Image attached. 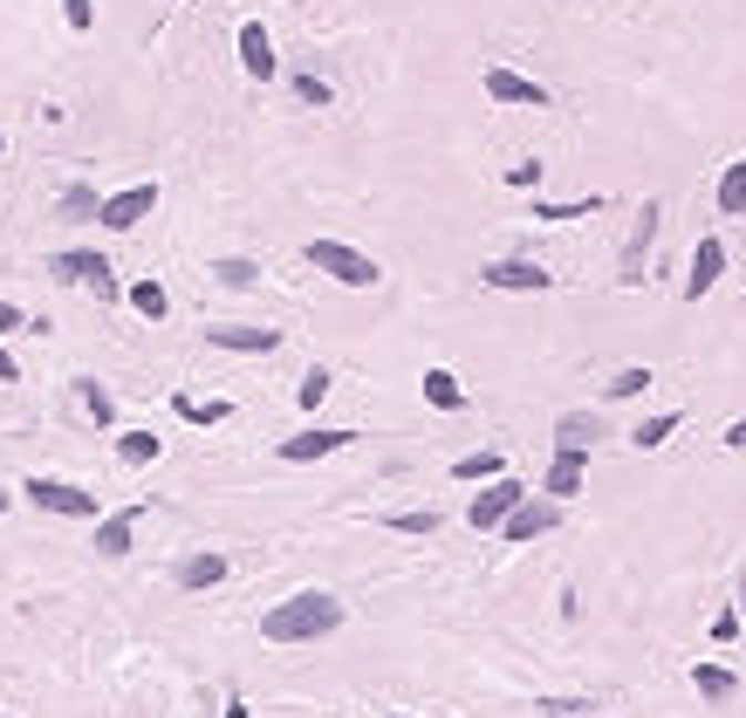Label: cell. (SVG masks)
Segmentation results:
<instances>
[{
  "label": "cell",
  "instance_id": "1",
  "mask_svg": "<svg viewBox=\"0 0 746 718\" xmlns=\"http://www.w3.org/2000/svg\"><path fill=\"white\" fill-rule=\"evenodd\" d=\"M336 629H343V603L329 588H302V595H288V603H274L260 616L267 644H316V636H336Z\"/></svg>",
  "mask_w": 746,
  "mask_h": 718
},
{
  "label": "cell",
  "instance_id": "2",
  "mask_svg": "<svg viewBox=\"0 0 746 718\" xmlns=\"http://www.w3.org/2000/svg\"><path fill=\"white\" fill-rule=\"evenodd\" d=\"M302 260L316 274H329V281H343V288H377L384 281V267L370 254H357V247H343V239H308Z\"/></svg>",
  "mask_w": 746,
  "mask_h": 718
},
{
  "label": "cell",
  "instance_id": "3",
  "mask_svg": "<svg viewBox=\"0 0 746 718\" xmlns=\"http://www.w3.org/2000/svg\"><path fill=\"white\" fill-rule=\"evenodd\" d=\"M528 493H521V479L514 472H500V479H487V493H473V506H466V527H480V534H493L507 513H514Z\"/></svg>",
  "mask_w": 746,
  "mask_h": 718
},
{
  "label": "cell",
  "instance_id": "4",
  "mask_svg": "<svg viewBox=\"0 0 746 718\" xmlns=\"http://www.w3.org/2000/svg\"><path fill=\"white\" fill-rule=\"evenodd\" d=\"M562 527V500H521L514 513H507V521H500V534L507 541H514V547H528V541H541V534H555Z\"/></svg>",
  "mask_w": 746,
  "mask_h": 718
},
{
  "label": "cell",
  "instance_id": "5",
  "mask_svg": "<svg viewBox=\"0 0 746 718\" xmlns=\"http://www.w3.org/2000/svg\"><path fill=\"white\" fill-rule=\"evenodd\" d=\"M28 500L42 513H69V521H96V493L62 486V479H28Z\"/></svg>",
  "mask_w": 746,
  "mask_h": 718
},
{
  "label": "cell",
  "instance_id": "6",
  "mask_svg": "<svg viewBox=\"0 0 746 718\" xmlns=\"http://www.w3.org/2000/svg\"><path fill=\"white\" fill-rule=\"evenodd\" d=\"M49 267H55V281H69V288L116 295V274H110V260H103V254H55Z\"/></svg>",
  "mask_w": 746,
  "mask_h": 718
},
{
  "label": "cell",
  "instance_id": "7",
  "mask_svg": "<svg viewBox=\"0 0 746 718\" xmlns=\"http://www.w3.org/2000/svg\"><path fill=\"white\" fill-rule=\"evenodd\" d=\"M719 274H726V239L719 233H705L698 247H692V274H685V301H705L719 288Z\"/></svg>",
  "mask_w": 746,
  "mask_h": 718
},
{
  "label": "cell",
  "instance_id": "8",
  "mask_svg": "<svg viewBox=\"0 0 746 718\" xmlns=\"http://www.w3.org/2000/svg\"><path fill=\"white\" fill-rule=\"evenodd\" d=\"M480 281L500 288V295H548V288H555V274H541L534 260H493Z\"/></svg>",
  "mask_w": 746,
  "mask_h": 718
},
{
  "label": "cell",
  "instance_id": "9",
  "mask_svg": "<svg viewBox=\"0 0 746 718\" xmlns=\"http://www.w3.org/2000/svg\"><path fill=\"white\" fill-rule=\"evenodd\" d=\"M357 431H329V424H316V431H302V438H282L274 445V459L282 465H308V459H329V452H343Z\"/></svg>",
  "mask_w": 746,
  "mask_h": 718
},
{
  "label": "cell",
  "instance_id": "10",
  "mask_svg": "<svg viewBox=\"0 0 746 718\" xmlns=\"http://www.w3.org/2000/svg\"><path fill=\"white\" fill-rule=\"evenodd\" d=\"M582 472H589V452H582V445H555L541 493H548V500H575V493H582Z\"/></svg>",
  "mask_w": 746,
  "mask_h": 718
},
{
  "label": "cell",
  "instance_id": "11",
  "mask_svg": "<svg viewBox=\"0 0 746 718\" xmlns=\"http://www.w3.org/2000/svg\"><path fill=\"white\" fill-rule=\"evenodd\" d=\"M151 206H159V185H131V192L103 198V226L110 233H131L137 219H151Z\"/></svg>",
  "mask_w": 746,
  "mask_h": 718
},
{
  "label": "cell",
  "instance_id": "12",
  "mask_svg": "<svg viewBox=\"0 0 746 718\" xmlns=\"http://www.w3.org/2000/svg\"><path fill=\"white\" fill-rule=\"evenodd\" d=\"M487 96L493 103H528V110L548 103V90L534 83V75H521V69H487Z\"/></svg>",
  "mask_w": 746,
  "mask_h": 718
},
{
  "label": "cell",
  "instance_id": "13",
  "mask_svg": "<svg viewBox=\"0 0 746 718\" xmlns=\"http://www.w3.org/2000/svg\"><path fill=\"white\" fill-rule=\"evenodd\" d=\"M131 541H137V506H124V513H110V521H96V554H103V562H124Z\"/></svg>",
  "mask_w": 746,
  "mask_h": 718
},
{
  "label": "cell",
  "instance_id": "14",
  "mask_svg": "<svg viewBox=\"0 0 746 718\" xmlns=\"http://www.w3.org/2000/svg\"><path fill=\"white\" fill-rule=\"evenodd\" d=\"M206 342H213V349H254V356H267V349H282V329H247V322H219V329H206Z\"/></svg>",
  "mask_w": 746,
  "mask_h": 718
},
{
  "label": "cell",
  "instance_id": "15",
  "mask_svg": "<svg viewBox=\"0 0 746 718\" xmlns=\"http://www.w3.org/2000/svg\"><path fill=\"white\" fill-rule=\"evenodd\" d=\"M241 62H247L254 83H267V75H274V42H267V28H260V21H247V28H241Z\"/></svg>",
  "mask_w": 746,
  "mask_h": 718
},
{
  "label": "cell",
  "instance_id": "16",
  "mask_svg": "<svg viewBox=\"0 0 746 718\" xmlns=\"http://www.w3.org/2000/svg\"><path fill=\"white\" fill-rule=\"evenodd\" d=\"M692 685H698V698H705V705H726V698H739V677H733L726 664H692Z\"/></svg>",
  "mask_w": 746,
  "mask_h": 718
},
{
  "label": "cell",
  "instance_id": "17",
  "mask_svg": "<svg viewBox=\"0 0 746 718\" xmlns=\"http://www.w3.org/2000/svg\"><path fill=\"white\" fill-rule=\"evenodd\" d=\"M425 404L431 411H466V383L452 370H425Z\"/></svg>",
  "mask_w": 746,
  "mask_h": 718
},
{
  "label": "cell",
  "instance_id": "18",
  "mask_svg": "<svg viewBox=\"0 0 746 718\" xmlns=\"http://www.w3.org/2000/svg\"><path fill=\"white\" fill-rule=\"evenodd\" d=\"M713 198H719V219H746V157L719 172V192Z\"/></svg>",
  "mask_w": 746,
  "mask_h": 718
},
{
  "label": "cell",
  "instance_id": "19",
  "mask_svg": "<svg viewBox=\"0 0 746 718\" xmlns=\"http://www.w3.org/2000/svg\"><path fill=\"white\" fill-rule=\"evenodd\" d=\"M596 438H603V418H596V411H569V418L555 424V445H582V452H589Z\"/></svg>",
  "mask_w": 746,
  "mask_h": 718
},
{
  "label": "cell",
  "instance_id": "20",
  "mask_svg": "<svg viewBox=\"0 0 746 718\" xmlns=\"http://www.w3.org/2000/svg\"><path fill=\"white\" fill-rule=\"evenodd\" d=\"M500 472H507V459H500V452H466V459L452 465L459 486H487V479H500Z\"/></svg>",
  "mask_w": 746,
  "mask_h": 718
},
{
  "label": "cell",
  "instance_id": "21",
  "mask_svg": "<svg viewBox=\"0 0 746 718\" xmlns=\"http://www.w3.org/2000/svg\"><path fill=\"white\" fill-rule=\"evenodd\" d=\"M678 424H685V411H657V418H644V424L631 431V445H637V452H657V445H664V438H672Z\"/></svg>",
  "mask_w": 746,
  "mask_h": 718
},
{
  "label": "cell",
  "instance_id": "22",
  "mask_svg": "<svg viewBox=\"0 0 746 718\" xmlns=\"http://www.w3.org/2000/svg\"><path fill=\"white\" fill-rule=\"evenodd\" d=\"M178 582H185V588H213V582H226V554H192V562L178 568Z\"/></svg>",
  "mask_w": 746,
  "mask_h": 718
},
{
  "label": "cell",
  "instance_id": "23",
  "mask_svg": "<svg viewBox=\"0 0 746 718\" xmlns=\"http://www.w3.org/2000/svg\"><path fill=\"white\" fill-rule=\"evenodd\" d=\"M651 233H657V198L644 206V219H637V239H631V254H623V281H637V267H644V247H651Z\"/></svg>",
  "mask_w": 746,
  "mask_h": 718
},
{
  "label": "cell",
  "instance_id": "24",
  "mask_svg": "<svg viewBox=\"0 0 746 718\" xmlns=\"http://www.w3.org/2000/svg\"><path fill=\"white\" fill-rule=\"evenodd\" d=\"M651 390V370L644 363H631V370H616L610 383H603V397H610V404H623V397H644Z\"/></svg>",
  "mask_w": 746,
  "mask_h": 718
},
{
  "label": "cell",
  "instance_id": "25",
  "mask_svg": "<svg viewBox=\"0 0 746 718\" xmlns=\"http://www.w3.org/2000/svg\"><path fill=\"white\" fill-rule=\"evenodd\" d=\"M603 206V198H575V206H555V198H534V206H528V219H548V226H555V219H582V213H596Z\"/></svg>",
  "mask_w": 746,
  "mask_h": 718
},
{
  "label": "cell",
  "instance_id": "26",
  "mask_svg": "<svg viewBox=\"0 0 746 718\" xmlns=\"http://www.w3.org/2000/svg\"><path fill=\"white\" fill-rule=\"evenodd\" d=\"M116 459H124V465H151V459H159V438H151V431H124V438H116Z\"/></svg>",
  "mask_w": 746,
  "mask_h": 718
},
{
  "label": "cell",
  "instance_id": "27",
  "mask_svg": "<svg viewBox=\"0 0 746 718\" xmlns=\"http://www.w3.org/2000/svg\"><path fill=\"white\" fill-rule=\"evenodd\" d=\"M213 274H219V288H254V281H260V267H254V260H241V254L213 260Z\"/></svg>",
  "mask_w": 746,
  "mask_h": 718
},
{
  "label": "cell",
  "instance_id": "28",
  "mask_svg": "<svg viewBox=\"0 0 746 718\" xmlns=\"http://www.w3.org/2000/svg\"><path fill=\"white\" fill-rule=\"evenodd\" d=\"M172 411H178V418H192V424H226V411H233V404H192V397L178 390V397H172Z\"/></svg>",
  "mask_w": 746,
  "mask_h": 718
},
{
  "label": "cell",
  "instance_id": "29",
  "mask_svg": "<svg viewBox=\"0 0 746 718\" xmlns=\"http://www.w3.org/2000/svg\"><path fill=\"white\" fill-rule=\"evenodd\" d=\"M62 213H75V219H103V198H96L90 185H69V192H62Z\"/></svg>",
  "mask_w": 746,
  "mask_h": 718
},
{
  "label": "cell",
  "instance_id": "30",
  "mask_svg": "<svg viewBox=\"0 0 746 718\" xmlns=\"http://www.w3.org/2000/svg\"><path fill=\"white\" fill-rule=\"evenodd\" d=\"M131 308H137V315H151V322H159V315H165L172 301H165V288H159V281H137V288H131Z\"/></svg>",
  "mask_w": 746,
  "mask_h": 718
},
{
  "label": "cell",
  "instance_id": "31",
  "mask_svg": "<svg viewBox=\"0 0 746 718\" xmlns=\"http://www.w3.org/2000/svg\"><path fill=\"white\" fill-rule=\"evenodd\" d=\"M390 534H439V513H390Z\"/></svg>",
  "mask_w": 746,
  "mask_h": 718
},
{
  "label": "cell",
  "instance_id": "32",
  "mask_svg": "<svg viewBox=\"0 0 746 718\" xmlns=\"http://www.w3.org/2000/svg\"><path fill=\"white\" fill-rule=\"evenodd\" d=\"M295 397H302V411H316L323 397H329V370H308V377L295 383Z\"/></svg>",
  "mask_w": 746,
  "mask_h": 718
},
{
  "label": "cell",
  "instance_id": "33",
  "mask_svg": "<svg viewBox=\"0 0 746 718\" xmlns=\"http://www.w3.org/2000/svg\"><path fill=\"white\" fill-rule=\"evenodd\" d=\"M83 404H90V418H96V424H110V418H116L110 390H103V383H90V377H83Z\"/></svg>",
  "mask_w": 746,
  "mask_h": 718
},
{
  "label": "cell",
  "instance_id": "34",
  "mask_svg": "<svg viewBox=\"0 0 746 718\" xmlns=\"http://www.w3.org/2000/svg\"><path fill=\"white\" fill-rule=\"evenodd\" d=\"M295 96L323 110V103H329V83H323V75H295Z\"/></svg>",
  "mask_w": 746,
  "mask_h": 718
},
{
  "label": "cell",
  "instance_id": "35",
  "mask_svg": "<svg viewBox=\"0 0 746 718\" xmlns=\"http://www.w3.org/2000/svg\"><path fill=\"white\" fill-rule=\"evenodd\" d=\"M507 185H514V192H534V185H541V165H534V157H521V165L507 172Z\"/></svg>",
  "mask_w": 746,
  "mask_h": 718
},
{
  "label": "cell",
  "instance_id": "36",
  "mask_svg": "<svg viewBox=\"0 0 746 718\" xmlns=\"http://www.w3.org/2000/svg\"><path fill=\"white\" fill-rule=\"evenodd\" d=\"M62 14H69V28H90V21H96L90 0H62Z\"/></svg>",
  "mask_w": 746,
  "mask_h": 718
},
{
  "label": "cell",
  "instance_id": "37",
  "mask_svg": "<svg viewBox=\"0 0 746 718\" xmlns=\"http://www.w3.org/2000/svg\"><path fill=\"white\" fill-rule=\"evenodd\" d=\"M713 636H719V644H733V636H739V616L726 609V616H713Z\"/></svg>",
  "mask_w": 746,
  "mask_h": 718
},
{
  "label": "cell",
  "instance_id": "38",
  "mask_svg": "<svg viewBox=\"0 0 746 718\" xmlns=\"http://www.w3.org/2000/svg\"><path fill=\"white\" fill-rule=\"evenodd\" d=\"M726 445H733V452L746 445V418H733V424H726Z\"/></svg>",
  "mask_w": 746,
  "mask_h": 718
},
{
  "label": "cell",
  "instance_id": "39",
  "mask_svg": "<svg viewBox=\"0 0 746 718\" xmlns=\"http://www.w3.org/2000/svg\"><path fill=\"white\" fill-rule=\"evenodd\" d=\"M8 329H21V308H8V301H0V336H8Z\"/></svg>",
  "mask_w": 746,
  "mask_h": 718
},
{
  "label": "cell",
  "instance_id": "40",
  "mask_svg": "<svg viewBox=\"0 0 746 718\" xmlns=\"http://www.w3.org/2000/svg\"><path fill=\"white\" fill-rule=\"evenodd\" d=\"M0 383H14V356L8 349H0Z\"/></svg>",
  "mask_w": 746,
  "mask_h": 718
},
{
  "label": "cell",
  "instance_id": "41",
  "mask_svg": "<svg viewBox=\"0 0 746 718\" xmlns=\"http://www.w3.org/2000/svg\"><path fill=\"white\" fill-rule=\"evenodd\" d=\"M0 513H8V493H0Z\"/></svg>",
  "mask_w": 746,
  "mask_h": 718
},
{
  "label": "cell",
  "instance_id": "42",
  "mask_svg": "<svg viewBox=\"0 0 746 718\" xmlns=\"http://www.w3.org/2000/svg\"><path fill=\"white\" fill-rule=\"evenodd\" d=\"M398 718H405V711H398Z\"/></svg>",
  "mask_w": 746,
  "mask_h": 718
}]
</instances>
